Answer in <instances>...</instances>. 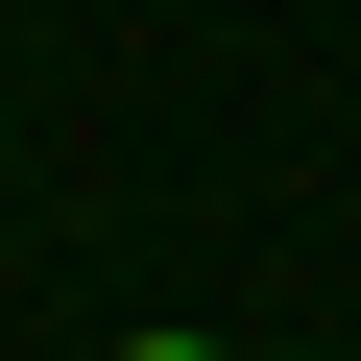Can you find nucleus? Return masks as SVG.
I'll use <instances>...</instances> for the list:
<instances>
[{
	"mask_svg": "<svg viewBox=\"0 0 361 361\" xmlns=\"http://www.w3.org/2000/svg\"><path fill=\"white\" fill-rule=\"evenodd\" d=\"M97 361H217V337H97Z\"/></svg>",
	"mask_w": 361,
	"mask_h": 361,
	"instance_id": "nucleus-1",
	"label": "nucleus"
}]
</instances>
